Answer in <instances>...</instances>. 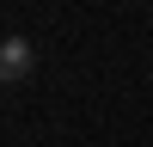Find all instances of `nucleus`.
<instances>
[{
    "instance_id": "f257e3e1",
    "label": "nucleus",
    "mask_w": 153,
    "mask_h": 147,
    "mask_svg": "<svg viewBox=\"0 0 153 147\" xmlns=\"http://www.w3.org/2000/svg\"><path fill=\"white\" fill-rule=\"evenodd\" d=\"M31 68H37V49H31V37H0V86H19V80H31Z\"/></svg>"
}]
</instances>
